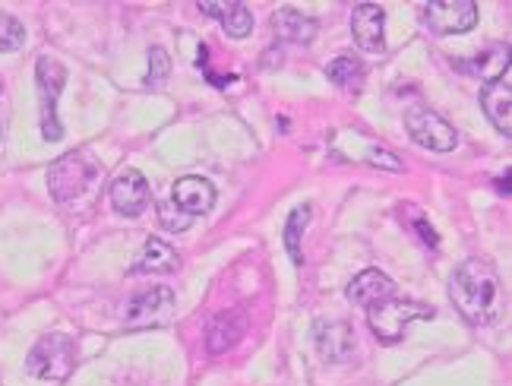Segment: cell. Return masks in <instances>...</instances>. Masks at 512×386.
I'll return each instance as SVG.
<instances>
[{
  "instance_id": "10",
  "label": "cell",
  "mask_w": 512,
  "mask_h": 386,
  "mask_svg": "<svg viewBox=\"0 0 512 386\" xmlns=\"http://www.w3.org/2000/svg\"><path fill=\"white\" fill-rule=\"evenodd\" d=\"M481 108L490 118L503 137L509 140L512 137V86H509V70L497 80H490L484 89H481Z\"/></svg>"
},
{
  "instance_id": "21",
  "label": "cell",
  "mask_w": 512,
  "mask_h": 386,
  "mask_svg": "<svg viewBox=\"0 0 512 386\" xmlns=\"http://www.w3.org/2000/svg\"><path fill=\"white\" fill-rule=\"evenodd\" d=\"M23 45H26V26L16 16L0 13V54L19 51Z\"/></svg>"
},
{
  "instance_id": "6",
  "label": "cell",
  "mask_w": 512,
  "mask_h": 386,
  "mask_svg": "<svg viewBox=\"0 0 512 386\" xmlns=\"http://www.w3.org/2000/svg\"><path fill=\"white\" fill-rule=\"evenodd\" d=\"M405 130H408L411 140L424 149H430V152H452L459 143L456 127L424 105H415V108L405 111Z\"/></svg>"
},
{
  "instance_id": "13",
  "label": "cell",
  "mask_w": 512,
  "mask_h": 386,
  "mask_svg": "<svg viewBox=\"0 0 512 386\" xmlns=\"http://www.w3.org/2000/svg\"><path fill=\"white\" fill-rule=\"evenodd\" d=\"M389 298H396V282H392L380 269H364L361 276H354L348 285V301L358 307H377Z\"/></svg>"
},
{
  "instance_id": "7",
  "label": "cell",
  "mask_w": 512,
  "mask_h": 386,
  "mask_svg": "<svg viewBox=\"0 0 512 386\" xmlns=\"http://www.w3.org/2000/svg\"><path fill=\"white\" fill-rule=\"evenodd\" d=\"M424 23L437 35H462L475 29L478 4L475 0H433V4L424 7Z\"/></svg>"
},
{
  "instance_id": "8",
  "label": "cell",
  "mask_w": 512,
  "mask_h": 386,
  "mask_svg": "<svg viewBox=\"0 0 512 386\" xmlns=\"http://www.w3.org/2000/svg\"><path fill=\"white\" fill-rule=\"evenodd\" d=\"M149 200H152L149 181L136 168H127V171H121V175L114 178V184H111V206L121 212V216H127V219L143 216V212L149 209Z\"/></svg>"
},
{
  "instance_id": "18",
  "label": "cell",
  "mask_w": 512,
  "mask_h": 386,
  "mask_svg": "<svg viewBox=\"0 0 512 386\" xmlns=\"http://www.w3.org/2000/svg\"><path fill=\"white\" fill-rule=\"evenodd\" d=\"M177 254L174 247L159 241V238H149L140 250V257L133 263V273H174L177 269Z\"/></svg>"
},
{
  "instance_id": "25",
  "label": "cell",
  "mask_w": 512,
  "mask_h": 386,
  "mask_svg": "<svg viewBox=\"0 0 512 386\" xmlns=\"http://www.w3.org/2000/svg\"><path fill=\"white\" fill-rule=\"evenodd\" d=\"M415 228H418V235H421V241H424V244H430V247H437V244H440V241H437V231H433L427 222H421V219H418V225H415Z\"/></svg>"
},
{
  "instance_id": "12",
  "label": "cell",
  "mask_w": 512,
  "mask_h": 386,
  "mask_svg": "<svg viewBox=\"0 0 512 386\" xmlns=\"http://www.w3.org/2000/svg\"><path fill=\"white\" fill-rule=\"evenodd\" d=\"M171 203L181 212H187L190 219L206 216V212L215 206V187L206 178L187 175L171 187Z\"/></svg>"
},
{
  "instance_id": "15",
  "label": "cell",
  "mask_w": 512,
  "mask_h": 386,
  "mask_svg": "<svg viewBox=\"0 0 512 386\" xmlns=\"http://www.w3.org/2000/svg\"><path fill=\"white\" fill-rule=\"evenodd\" d=\"M272 29L282 42H291V45H310L313 38H317V23H313L310 16L291 10V7H285L272 16Z\"/></svg>"
},
{
  "instance_id": "16",
  "label": "cell",
  "mask_w": 512,
  "mask_h": 386,
  "mask_svg": "<svg viewBox=\"0 0 512 386\" xmlns=\"http://www.w3.org/2000/svg\"><path fill=\"white\" fill-rule=\"evenodd\" d=\"M200 10L206 16H215L222 23V29L231 38H247L253 32V13L244 4H215V0H203Z\"/></svg>"
},
{
  "instance_id": "23",
  "label": "cell",
  "mask_w": 512,
  "mask_h": 386,
  "mask_svg": "<svg viewBox=\"0 0 512 386\" xmlns=\"http://www.w3.org/2000/svg\"><path fill=\"white\" fill-rule=\"evenodd\" d=\"M159 219H162V225L168 228V231H184L193 219L187 216V212H181L174 203H162L159 206Z\"/></svg>"
},
{
  "instance_id": "19",
  "label": "cell",
  "mask_w": 512,
  "mask_h": 386,
  "mask_svg": "<svg viewBox=\"0 0 512 386\" xmlns=\"http://www.w3.org/2000/svg\"><path fill=\"white\" fill-rule=\"evenodd\" d=\"M326 76L332 83H336L339 89H348V92H358L361 86H364V76H367V70H364V64L358 61V57H351V54H342V57H336L329 67H326Z\"/></svg>"
},
{
  "instance_id": "3",
  "label": "cell",
  "mask_w": 512,
  "mask_h": 386,
  "mask_svg": "<svg viewBox=\"0 0 512 386\" xmlns=\"http://www.w3.org/2000/svg\"><path fill=\"white\" fill-rule=\"evenodd\" d=\"M430 317H433V307H427L421 301H399V298H389L367 311V323H370L373 336L386 345H396L405 336L408 323L430 320Z\"/></svg>"
},
{
  "instance_id": "11",
  "label": "cell",
  "mask_w": 512,
  "mask_h": 386,
  "mask_svg": "<svg viewBox=\"0 0 512 386\" xmlns=\"http://www.w3.org/2000/svg\"><path fill=\"white\" fill-rule=\"evenodd\" d=\"M174 307V292L165 285L140 292L127 304V323L130 326H149V323H162Z\"/></svg>"
},
{
  "instance_id": "4",
  "label": "cell",
  "mask_w": 512,
  "mask_h": 386,
  "mask_svg": "<svg viewBox=\"0 0 512 386\" xmlns=\"http://www.w3.org/2000/svg\"><path fill=\"white\" fill-rule=\"evenodd\" d=\"M95 175H98V168L86 152H67V156L57 159L54 168L48 171L51 197L57 203H70L76 197H83V193L89 190V184L95 181Z\"/></svg>"
},
{
  "instance_id": "5",
  "label": "cell",
  "mask_w": 512,
  "mask_h": 386,
  "mask_svg": "<svg viewBox=\"0 0 512 386\" xmlns=\"http://www.w3.org/2000/svg\"><path fill=\"white\" fill-rule=\"evenodd\" d=\"M73 342L61 333L42 336L26 358V368L38 380H64L73 371Z\"/></svg>"
},
{
  "instance_id": "20",
  "label": "cell",
  "mask_w": 512,
  "mask_h": 386,
  "mask_svg": "<svg viewBox=\"0 0 512 386\" xmlns=\"http://www.w3.org/2000/svg\"><path fill=\"white\" fill-rule=\"evenodd\" d=\"M310 222V206H298L288 216L285 222V247L294 263H304V254H301V238H304V228Z\"/></svg>"
},
{
  "instance_id": "24",
  "label": "cell",
  "mask_w": 512,
  "mask_h": 386,
  "mask_svg": "<svg viewBox=\"0 0 512 386\" xmlns=\"http://www.w3.org/2000/svg\"><path fill=\"white\" fill-rule=\"evenodd\" d=\"M373 165H377V168H389V171H402L405 165L396 159V156H392V152L389 149H370V156H367Z\"/></svg>"
},
{
  "instance_id": "14",
  "label": "cell",
  "mask_w": 512,
  "mask_h": 386,
  "mask_svg": "<svg viewBox=\"0 0 512 386\" xmlns=\"http://www.w3.org/2000/svg\"><path fill=\"white\" fill-rule=\"evenodd\" d=\"M247 333V314L244 311H225L219 314L206 330V349L212 355H222L228 349H234Z\"/></svg>"
},
{
  "instance_id": "22",
  "label": "cell",
  "mask_w": 512,
  "mask_h": 386,
  "mask_svg": "<svg viewBox=\"0 0 512 386\" xmlns=\"http://www.w3.org/2000/svg\"><path fill=\"white\" fill-rule=\"evenodd\" d=\"M168 73H171V57L165 48H152L149 51V86H162L168 80Z\"/></svg>"
},
{
  "instance_id": "9",
  "label": "cell",
  "mask_w": 512,
  "mask_h": 386,
  "mask_svg": "<svg viewBox=\"0 0 512 386\" xmlns=\"http://www.w3.org/2000/svg\"><path fill=\"white\" fill-rule=\"evenodd\" d=\"M383 29H386L383 7H377V4H358V7H354L351 35H354V45H358L361 51H370V54L383 51V45H386Z\"/></svg>"
},
{
  "instance_id": "1",
  "label": "cell",
  "mask_w": 512,
  "mask_h": 386,
  "mask_svg": "<svg viewBox=\"0 0 512 386\" xmlns=\"http://www.w3.org/2000/svg\"><path fill=\"white\" fill-rule=\"evenodd\" d=\"M449 298L456 304V311L471 326H487L500 317L503 307V285L497 269L487 260H465L449 282Z\"/></svg>"
},
{
  "instance_id": "17",
  "label": "cell",
  "mask_w": 512,
  "mask_h": 386,
  "mask_svg": "<svg viewBox=\"0 0 512 386\" xmlns=\"http://www.w3.org/2000/svg\"><path fill=\"white\" fill-rule=\"evenodd\" d=\"M317 345L326 361H345L354 352V333L345 323H320L317 326Z\"/></svg>"
},
{
  "instance_id": "2",
  "label": "cell",
  "mask_w": 512,
  "mask_h": 386,
  "mask_svg": "<svg viewBox=\"0 0 512 386\" xmlns=\"http://www.w3.org/2000/svg\"><path fill=\"white\" fill-rule=\"evenodd\" d=\"M35 83H38V118H42V137L48 143H57L64 137V127H61V121H57V99H61L64 83H67L64 64L42 54L35 64Z\"/></svg>"
}]
</instances>
